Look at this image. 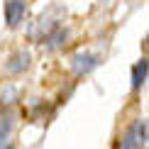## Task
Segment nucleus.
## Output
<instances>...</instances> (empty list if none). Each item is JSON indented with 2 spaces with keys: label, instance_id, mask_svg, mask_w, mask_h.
Masks as SVG:
<instances>
[{
  "label": "nucleus",
  "instance_id": "nucleus-1",
  "mask_svg": "<svg viewBox=\"0 0 149 149\" xmlns=\"http://www.w3.org/2000/svg\"><path fill=\"white\" fill-rule=\"evenodd\" d=\"M27 12V3L24 0H5V22L8 27H20Z\"/></svg>",
  "mask_w": 149,
  "mask_h": 149
},
{
  "label": "nucleus",
  "instance_id": "nucleus-4",
  "mask_svg": "<svg viewBox=\"0 0 149 149\" xmlns=\"http://www.w3.org/2000/svg\"><path fill=\"white\" fill-rule=\"evenodd\" d=\"M144 81H147V59H142L132 66V88H142Z\"/></svg>",
  "mask_w": 149,
  "mask_h": 149
},
{
  "label": "nucleus",
  "instance_id": "nucleus-2",
  "mask_svg": "<svg viewBox=\"0 0 149 149\" xmlns=\"http://www.w3.org/2000/svg\"><path fill=\"white\" fill-rule=\"evenodd\" d=\"M29 66V52H24V49H17L15 54L8 59V64H5V69L10 73H20Z\"/></svg>",
  "mask_w": 149,
  "mask_h": 149
},
{
  "label": "nucleus",
  "instance_id": "nucleus-5",
  "mask_svg": "<svg viewBox=\"0 0 149 149\" xmlns=\"http://www.w3.org/2000/svg\"><path fill=\"white\" fill-rule=\"evenodd\" d=\"M12 113H0V147L5 144V139L10 137V132H12Z\"/></svg>",
  "mask_w": 149,
  "mask_h": 149
},
{
  "label": "nucleus",
  "instance_id": "nucleus-3",
  "mask_svg": "<svg viewBox=\"0 0 149 149\" xmlns=\"http://www.w3.org/2000/svg\"><path fill=\"white\" fill-rule=\"evenodd\" d=\"M98 66V56H93V54H76L73 56V69L76 73H88Z\"/></svg>",
  "mask_w": 149,
  "mask_h": 149
},
{
  "label": "nucleus",
  "instance_id": "nucleus-6",
  "mask_svg": "<svg viewBox=\"0 0 149 149\" xmlns=\"http://www.w3.org/2000/svg\"><path fill=\"white\" fill-rule=\"evenodd\" d=\"M5 149H12V147H5Z\"/></svg>",
  "mask_w": 149,
  "mask_h": 149
}]
</instances>
